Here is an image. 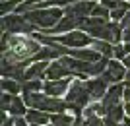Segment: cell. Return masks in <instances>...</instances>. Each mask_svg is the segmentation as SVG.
<instances>
[{
  "mask_svg": "<svg viewBox=\"0 0 130 126\" xmlns=\"http://www.w3.org/2000/svg\"><path fill=\"white\" fill-rule=\"evenodd\" d=\"M29 23H33L35 27H41V29H53L56 27V23L62 20V12L58 8H35V10H29L23 14Z\"/></svg>",
  "mask_w": 130,
  "mask_h": 126,
  "instance_id": "obj_1",
  "label": "cell"
},
{
  "mask_svg": "<svg viewBox=\"0 0 130 126\" xmlns=\"http://www.w3.org/2000/svg\"><path fill=\"white\" fill-rule=\"evenodd\" d=\"M25 103L31 107V109H37V111H54V113H62V111L68 107L66 101L58 97H51V95H41L39 91L35 93H25Z\"/></svg>",
  "mask_w": 130,
  "mask_h": 126,
  "instance_id": "obj_2",
  "label": "cell"
},
{
  "mask_svg": "<svg viewBox=\"0 0 130 126\" xmlns=\"http://www.w3.org/2000/svg\"><path fill=\"white\" fill-rule=\"evenodd\" d=\"M89 91H87L86 83H82L80 80H74V83L68 89V95H66V103H68V109H72L76 113V116L82 115V109L89 103Z\"/></svg>",
  "mask_w": 130,
  "mask_h": 126,
  "instance_id": "obj_3",
  "label": "cell"
},
{
  "mask_svg": "<svg viewBox=\"0 0 130 126\" xmlns=\"http://www.w3.org/2000/svg\"><path fill=\"white\" fill-rule=\"evenodd\" d=\"M89 35L99 41H107V43H119L122 39V31H120V25L117 22H107L101 27H95L89 31Z\"/></svg>",
  "mask_w": 130,
  "mask_h": 126,
  "instance_id": "obj_4",
  "label": "cell"
},
{
  "mask_svg": "<svg viewBox=\"0 0 130 126\" xmlns=\"http://www.w3.org/2000/svg\"><path fill=\"white\" fill-rule=\"evenodd\" d=\"M2 27L6 33H33L35 25L29 23L23 16L20 17V16H8L6 14L2 17Z\"/></svg>",
  "mask_w": 130,
  "mask_h": 126,
  "instance_id": "obj_5",
  "label": "cell"
},
{
  "mask_svg": "<svg viewBox=\"0 0 130 126\" xmlns=\"http://www.w3.org/2000/svg\"><path fill=\"white\" fill-rule=\"evenodd\" d=\"M51 41L60 43L64 47H86V45L91 43V39L87 37L84 31H68L62 37H51Z\"/></svg>",
  "mask_w": 130,
  "mask_h": 126,
  "instance_id": "obj_6",
  "label": "cell"
},
{
  "mask_svg": "<svg viewBox=\"0 0 130 126\" xmlns=\"http://www.w3.org/2000/svg\"><path fill=\"white\" fill-rule=\"evenodd\" d=\"M25 66L27 62H12L4 60L2 62V76L4 78H12V80H18L20 83H23V78H25Z\"/></svg>",
  "mask_w": 130,
  "mask_h": 126,
  "instance_id": "obj_7",
  "label": "cell"
},
{
  "mask_svg": "<svg viewBox=\"0 0 130 126\" xmlns=\"http://www.w3.org/2000/svg\"><path fill=\"white\" fill-rule=\"evenodd\" d=\"M124 76H126V72H124V68H122V64L109 62V68H107V70H105L99 78H101L105 83H117V82H120Z\"/></svg>",
  "mask_w": 130,
  "mask_h": 126,
  "instance_id": "obj_8",
  "label": "cell"
},
{
  "mask_svg": "<svg viewBox=\"0 0 130 126\" xmlns=\"http://www.w3.org/2000/svg\"><path fill=\"white\" fill-rule=\"evenodd\" d=\"M86 87H87V91H89V97L95 99V101H99V99H103L105 95H107V83H105L101 78H97V80H87Z\"/></svg>",
  "mask_w": 130,
  "mask_h": 126,
  "instance_id": "obj_9",
  "label": "cell"
},
{
  "mask_svg": "<svg viewBox=\"0 0 130 126\" xmlns=\"http://www.w3.org/2000/svg\"><path fill=\"white\" fill-rule=\"evenodd\" d=\"M124 95V87L122 85H113V87L107 91V95L103 97V107H105V111H109V109H113L115 105H119L120 103V97Z\"/></svg>",
  "mask_w": 130,
  "mask_h": 126,
  "instance_id": "obj_10",
  "label": "cell"
},
{
  "mask_svg": "<svg viewBox=\"0 0 130 126\" xmlns=\"http://www.w3.org/2000/svg\"><path fill=\"white\" fill-rule=\"evenodd\" d=\"M68 83H70V80H49L43 89H45V93L51 95V97H60L68 89Z\"/></svg>",
  "mask_w": 130,
  "mask_h": 126,
  "instance_id": "obj_11",
  "label": "cell"
},
{
  "mask_svg": "<svg viewBox=\"0 0 130 126\" xmlns=\"http://www.w3.org/2000/svg\"><path fill=\"white\" fill-rule=\"evenodd\" d=\"M70 74V70L66 68L62 62H53V64H49V68H47V74L45 76L49 78V80H62L64 76H68Z\"/></svg>",
  "mask_w": 130,
  "mask_h": 126,
  "instance_id": "obj_12",
  "label": "cell"
},
{
  "mask_svg": "<svg viewBox=\"0 0 130 126\" xmlns=\"http://www.w3.org/2000/svg\"><path fill=\"white\" fill-rule=\"evenodd\" d=\"M47 68H49V62H37V64H33L29 70L25 72V78H23V82L27 80H41L43 74H47Z\"/></svg>",
  "mask_w": 130,
  "mask_h": 126,
  "instance_id": "obj_13",
  "label": "cell"
},
{
  "mask_svg": "<svg viewBox=\"0 0 130 126\" xmlns=\"http://www.w3.org/2000/svg\"><path fill=\"white\" fill-rule=\"evenodd\" d=\"M25 118H27V122H29V124H39V126H43V124H47V122H51V116L47 115L45 111H37V109L27 111Z\"/></svg>",
  "mask_w": 130,
  "mask_h": 126,
  "instance_id": "obj_14",
  "label": "cell"
},
{
  "mask_svg": "<svg viewBox=\"0 0 130 126\" xmlns=\"http://www.w3.org/2000/svg\"><path fill=\"white\" fill-rule=\"evenodd\" d=\"M74 122L76 120L70 115H64V113H54L51 116V124H54V126H74Z\"/></svg>",
  "mask_w": 130,
  "mask_h": 126,
  "instance_id": "obj_15",
  "label": "cell"
},
{
  "mask_svg": "<svg viewBox=\"0 0 130 126\" xmlns=\"http://www.w3.org/2000/svg\"><path fill=\"white\" fill-rule=\"evenodd\" d=\"M2 89H4L6 93L18 95L20 89H22V83L18 82V80H12V78H4V80H2Z\"/></svg>",
  "mask_w": 130,
  "mask_h": 126,
  "instance_id": "obj_16",
  "label": "cell"
},
{
  "mask_svg": "<svg viewBox=\"0 0 130 126\" xmlns=\"http://www.w3.org/2000/svg\"><path fill=\"white\" fill-rule=\"evenodd\" d=\"M56 56H60V52H56V50L53 49V47H47V49H41L35 52V60L37 62H43V60H51V58H56Z\"/></svg>",
  "mask_w": 130,
  "mask_h": 126,
  "instance_id": "obj_17",
  "label": "cell"
},
{
  "mask_svg": "<svg viewBox=\"0 0 130 126\" xmlns=\"http://www.w3.org/2000/svg\"><path fill=\"white\" fill-rule=\"evenodd\" d=\"M8 111H10L14 116H22L23 113H27V111H25V105H23L22 99L16 97V95L12 97V103H10V109H8Z\"/></svg>",
  "mask_w": 130,
  "mask_h": 126,
  "instance_id": "obj_18",
  "label": "cell"
},
{
  "mask_svg": "<svg viewBox=\"0 0 130 126\" xmlns=\"http://www.w3.org/2000/svg\"><path fill=\"white\" fill-rule=\"evenodd\" d=\"M43 87H45V83H41V80H27V82L22 83L23 93H35V91H39Z\"/></svg>",
  "mask_w": 130,
  "mask_h": 126,
  "instance_id": "obj_19",
  "label": "cell"
},
{
  "mask_svg": "<svg viewBox=\"0 0 130 126\" xmlns=\"http://www.w3.org/2000/svg\"><path fill=\"white\" fill-rule=\"evenodd\" d=\"M128 10H130V4H128V2H122V0H120V4L117 6L115 10H111V17H113L115 22H117V20H122V17L128 14Z\"/></svg>",
  "mask_w": 130,
  "mask_h": 126,
  "instance_id": "obj_20",
  "label": "cell"
},
{
  "mask_svg": "<svg viewBox=\"0 0 130 126\" xmlns=\"http://www.w3.org/2000/svg\"><path fill=\"white\" fill-rule=\"evenodd\" d=\"M124 113H126L124 107L119 103V105H115L113 109H109V111H107V116H109V118H113L115 122H122V118H124Z\"/></svg>",
  "mask_w": 130,
  "mask_h": 126,
  "instance_id": "obj_21",
  "label": "cell"
},
{
  "mask_svg": "<svg viewBox=\"0 0 130 126\" xmlns=\"http://www.w3.org/2000/svg\"><path fill=\"white\" fill-rule=\"evenodd\" d=\"M95 49L101 52L103 56H107V58H111V56H115V49L111 47V45L107 43V41H99L97 39V43H95Z\"/></svg>",
  "mask_w": 130,
  "mask_h": 126,
  "instance_id": "obj_22",
  "label": "cell"
},
{
  "mask_svg": "<svg viewBox=\"0 0 130 126\" xmlns=\"http://www.w3.org/2000/svg\"><path fill=\"white\" fill-rule=\"evenodd\" d=\"M41 4V0H23L22 4L16 8V12H20V14H25V12H29L33 8V6H39Z\"/></svg>",
  "mask_w": 130,
  "mask_h": 126,
  "instance_id": "obj_23",
  "label": "cell"
},
{
  "mask_svg": "<svg viewBox=\"0 0 130 126\" xmlns=\"http://www.w3.org/2000/svg\"><path fill=\"white\" fill-rule=\"evenodd\" d=\"M76 0H47V2H41L37 8H47V6H70L74 4Z\"/></svg>",
  "mask_w": 130,
  "mask_h": 126,
  "instance_id": "obj_24",
  "label": "cell"
},
{
  "mask_svg": "<svg viewBox=\"0 0 130 126\" xmlns=\"http://www.w3.org/2000/svg\"><path fill=\"white\" fill-rule=\"evenodd\" d=\"M91 16L93 17H111V12H109V8H105L103 4H97L95 8H93Z\"/></svg>",
  "mask_w": 130,
  "mask_h": 126,
  "instance_id": "obj_25",
  "label": "cell"
},
{
  "mask_svg": "<svg viewBox=\"0 0 130 126\" xmlns=\"http://www.w3.org/2000/svg\"><path fill=\"white\" fill-rule=\"evenodd\" d=\"M86 124L87 126H105V120H101L99 115H87L86 113Z\"/></svg>",
  "mask_w": 130,
  "mask_h": 126,
  "instance_id": "obj_26",
  "label": "cell"
},
{
  "mask_svg": "<svg viewBox=\"0 0 130 126\" xmlns=\"http://www.w3.org/2000/svg\"><path fill=\"white\" fill-rule=\"evenodd\" d=\"M18 2H20V0H8V2H2V8H0V10H2V14H4V16H6V14H8V12H10V10H14V8H18V6H20V4H18Z\"/></svg>",
  "mask_w": 130,
  "mask_h": 126,
  "instance_id": "obj_27",
  "label": "cell"
},
{
  "mask_svg": "<svg viewBox=\"0 0 130 126\" xmlns=\"http://www.w3.org/2000/svg\"><path fill=\"white\" fill-rule=\"evenodd\" d=\"M12 97H14V95H12V93H6V91H4V93H2V111H4V113H6V111H8V109H10Z\"/></svg>",
  "mask_w": 130,
  "mask_h": 126,
  "instance_id": "obj_28",
  "label": "cell"
},
{
  "mask_svg": "<svg viewBox=\"0 0 130 126\" xmlns=\"http://www.w3.org/2000/svg\"><path fill=\"white\" fill-rule=\"evenodd\" d=\"M101 4H103L105 8H109V10H115V8L120 4V0H101Z\"/></svg>",
  "mask_w": 130,
  "mask_h": 126,
  "instance_id": "obj_29",
  "label": "cell"
},
{
  "mask_svg": "<svg viewBox=\"0 0 130 126\" xmlns=\"http://www.w3.org/2000/svg\"><path fill=\"white\" fill-rule=\"evenodd\" d=\"M115 58H126L124 47H120V45H117V47H115Z\"/></svg>",
  "mask_w": 130,
  "mask_h": 126,
  "instance_id": "obj_30",
  "label": "cell"
},
{
  "mask_svg": "<svg viewBox=\"0 0 130 126\" xmlns=\"http://www.w3.org/2000/svg\"><path fill=\"white\" fill-rule=\"evenodd\" d=\"M120 25H122V27H130V10H128V14H126L124 17H122V20H120Z\"/></svg>",
  "mask_w": 130,
  "mask_h": 126,
  "instance_id": "obj_31",
  "label": "cell"
},
{
  "mask_svg": "<svg viewBox=\"0 0 130 126\" xmlns=\"http://www.w3.org/2000/svg\"><path fill=\"white\" fill-rule=\"evenodd\" d=\"M16 126H31L29 122H27V118H22V116H16Z\"/></svg>",
  "mask_w": 130,
  "mask_h": 126,
  "instance_id": "obj_32",
  "label": "cell"
},
{
  "mask_svg": "<svg viewBox=\"0 0 130 126\" xmlns=\"http://www.w3.org/2000/svg\"><path fill=\"white\" fill-rule=\"evenodd\" d=\"M12 124H16V122L12 120V118H8L6 113H2V126H12Z\"/></svg>",
  "mask_w": 130,
  "mask_h": 126,
  "instance_id": "obj_33",
  "label": "cell"
},
{
  "mask_svg": "<svg viewBox=\"0 0 130 126\" xmlns=\"http://www.w3.org/2000/svg\"><path fill=\"white\" fill-rule=\"evenodd\" d=\"M122 39H124L126 43H130V27H126L124 31H122Z\"/></svg>",
  "mask_w": 130,
  "mask_h": 126,
  "instance_id": "obj_34",
  "label": "cell"
},
{
  "mask_svg": "<svg viewBox=\"0 0 130 126\" xmlns=\"http://www.w3.org/2000/svg\"><path fill=\"white\" fill-rule=\"evenodd\" d=\"M105 126H117V122H115L113 118H109V116H107V118H105Z\"/></svg>",
  "mask_w": 130,
  "mask_h": 126,
  "instance_id": "obj_35",
  "label": "cell"
},
{
  "mask_svg": "<svg viewBox=\"0 0 130 126\" xmlns=\"http://www.w3.org/2000/svg\"><path fill=\"white\" fill-rule=\"evenodd\" d=\"M122 126H130V116H124V118H122Z\"/></svg>",
  "mask_w": 130,
  "mask_h": 126,
  "instance_id": "obj_36",
  "label": "cell"
},
{
  "mask_svg": "<svg viewBox=\"0 0 130 126\" xmlns=\"http://www.w3.org/2000/svg\"><path fill=\"white\" fill-rule=\"evenodd\" d=\"M124 50H126V55H130V43L124 45Z\"/></svg>",
  "mask_w": 130,
  "mask_h": 126,
  "instance_id": "obj_37",
  "label": "cell"
},
{
  "mask_svg": "<svg viewBox=\"0 0 130 126\" xmlns=\"http://www.w3.org/2000/svg\"><path fill=\"white\" fill-rule=\"evenodd\" d=\"M126 82H130V70H128V74H126Z\"/></svg>",
  "mask_w": 130,
  "mask_h": 126,
  "instance_id": "obj_38",
  "label": "cell"
},
{
  "mask_svg": "<svg viewBox=\"0 0 130 126\" xmlns=\"http://www.w3.org/2000/svg\"><path fill=\"white\" fill-rule=\"evenodd\" d=\"M82 126H87V124H86V122H84V124H82Z\"/></svg>",
  "mask_w": 130,
  "mask_h": 126,
  "instance_id": "obj_39",
  "label": "cell"
},
{
  "mask_svg": "<svg viewBox=\"0 0 130 126\" xmlns=\"http://www.w3.org/2000/svg\"><path fill=\"white\" fill-rule=\"evenodd\" d=\"M31 126H39V124H31Z\"/></svg>",
  "mask_w": 130,
  "mask_h": 126,
  "instance_id": "obj_40",
  "label": "cell"
},
{
  "mask_svg": "<svg viewBox=\"0 0 130 126\" xmlns=\"http://www.w3.org/2000/svg\"><path fill=\"white\" fill-rule=\"evenodd\" d=\"M51 126H54V124H51Z\"/></svg>",
  "mask_w": 130,
  "mask_h": 126,
  "instance_id": "obj_41",
  "label": "cell"
}]
</instances>
